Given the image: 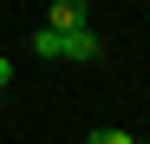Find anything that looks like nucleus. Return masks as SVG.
<instances>
[{"label": "nucleus", "instance_id": "f257e3e1", "mask_svg": "<svg viewBox=\"0 0 150 144\" xmlns=\"http://www.w3.org/2000/svg\"><path fill=\"white\" fill-rule=\"evenodd\" d=\"M98 53H105V39H98L91 26H79V33H65V59H72V66H91Z\"/></svg>", "mask_w": 150, "mask_h": 144}, {"label": "nucleus", "instance_id": "f03ea898", "mask_svg": "<svg viewBox=\"0 0 150 144\" xmlns=\"http://www.w3.org/2000/svg\"><path fill=\"white\" fill-rule=\"evenodd\" d=\"M52 33H79V26H91L85 20V0H52V20H46Z\"/></svg>", "mask_w": 150, "mask_h": 144}, {"label": "nucleus", "instance_id": "7ed1b4c3", "mask_svg": "<svg viewBox=\"0 0 150 144\" xmlns=\"http://www.w3.org/2000/svg\"><path fill=\"white\" fill-rule=\"evenodd\" d=\"M33 53H39V59H65V33L39 26V33H33Z\"/></svg>", "mask_w": 150, "mask_h": 144}, {"label": "nucleus", "instance_id": "20e7f679", "mask_svg": "<svg viewBox=\"0 0 150 144\" xmlns=\"http://www.w3.org/2000/svg\"><path fill=\"white\" fill-rule=\"evenodd\" d=\"M85 144H137V138H131V131H117V125H98Z\"/></svg>", "mask_w": 150, "mask_h": 144}, {"label": "nucleus", "instance_id": "39448f33", "mask_svg": "<svg viewBox=\"0 0 150 144\" xmlns=\"http://www.w3.org/2000/svg\"><path fill=\"white\" fill-rule=\"evenodd\" d=\"M7 85H13V66H7V59H0V92H7Z\"/></svg>", "mask_w": 150, "mask_h": 144}]
</instances>
